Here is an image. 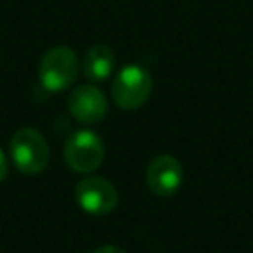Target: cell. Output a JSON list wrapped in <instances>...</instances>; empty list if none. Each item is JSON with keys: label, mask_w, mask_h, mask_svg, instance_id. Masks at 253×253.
I'll use <instances>...</instances> for the list:
<instances>
[{"label": "cell", "mask_w": 253, "mask_h": 253, "mask_svg": "<svg viewBox=\"0 0 253 253\" xmlns=\"http://www.w3.org/2000/svg\"><path fill=\"white\" fill-rule=\"evenodd\" d=\"M79 75V59L75 51L67 45H55L47 49L38 67V77L43 89L59 93L69 89Z\"/></svg>", "instance_id": "1"}, {"label": "cell", "mask_w": 253, "mask_h": 253, "mask_svg": "<svg viewBox=\"0 0 253 253\" xmlns=\"http://www.w3.org/2000/svg\"><path fill=\"white\" fill-rule=\"evenodd\" d=\"M10 156L22 174L34 176L45 170L49 162V144L38 128L24 126L10 138Z\"/></svg>", "instance_id": "2"}, {"label": "cell", "mask_w": 253, "mask_h": 253, "mask_svg": "<svg viewBox=\"0 0 253 253\" xmlns=\"http://www.w3.org/2000/svg\"><path fill=\"white\" fill-rule=\"evenodd\" d=\"M152 93V77L150 73L136 63L125 65L113 79L111 97L113 103L125 111H134L142 107Z\"/></svg>", "instance_id": "3"}, {"label": "cell", "mask_w": 253, "mask_h": 253, "mask_svg": "<svg viewBox=\"0 0 253 253\" xmlns=\"http://www.w3.org/2000/svg\"><path fill=\"white\" fill-rule=\"evenodd\" d=\"M105 144L93 130H75L63 142V160L77 174H89L101 166Z\"/></svg>", "instance_id": "4"}, {"label": "cell", "mask_w": 253, "mask_h": 253, "mask_svg": "<svg viewBox=\"0 0 253 253\" xmlns=\"http://www.w3.org/2000/svg\"><path fill=\"white\" fill-rule=\"evenodd\" d=\"M75 200L85 213L107 215L117 208L119 194L113 182H109L107 178L89 176L75 186Z\"/></svg>", "instance_id": "5"}, {"label": "cell", "mask_w": 253, "mask_h": 253, "mask_svg": "<svg viewBox=\"0 0 253 253\" xmlns=\"http://www.w3.org/2000/svg\"><path fill=\"white\" fill-rule=\"evenodd\" d=\"M184 182V170L178 158L170 154L154 156L146 166V186L158 198L174 196Z\"/></svg>", "instance_id": "6"}, {"label": "cell", "mask_w": 253, "mask_h": 253, "mask_svg": "<svg viewBox=\"0 0 253 253\" xmlns=\"http://www.w3.org/2000/svg\"><path fill=\"white\" fill-rule=\"evenodd\" d=\"M71 117L81 125H97L107 117L109 103L105 93L95 85H79L67 99Z\"/></svg>", "instance_id": "7"}, {"label": "cell", "mask_w": 253, "mask_h": 253, "mask_svg": "<svg viewBox=\"0 0 253 253\" xmlns=\"http://www.w3.org/2000/svg\"><path fill=\"white\" fill-rule=\"evenodd\" d=\"M115 69V55L113 49L105 43L91 45L81 59V71L91 81H105L111 77Z\"/></svg>", "instance_id": "8"}, {"label": "cell", "mask_w": 253, "mask_h": 253, "mask_svg": "<svg viewBox=\"0 0 253 253\" xmlns=\"http://www.w3.org/2000/svg\"><path fill=\"white\" fill-rule=\"evenodd\" d=\"M6 176H8V158H6V154L0 150V182H4Z\"/></svg>", "instance_id": "9"}, {"label": "cell", "mask_w": 253, "mask_h": 253, "mask_svg": "<svg viewBox=\"0 0 253 253\" xmlns=\"http://www.w3.org/2000/svg\"><path fill=\"white\" fill-rule=\"evenodd\" d=\"M93 253H125V251L119 249V247H115V245H101V247H97Z\"/></svg>", "instance_id": "10"}]
</instances>
